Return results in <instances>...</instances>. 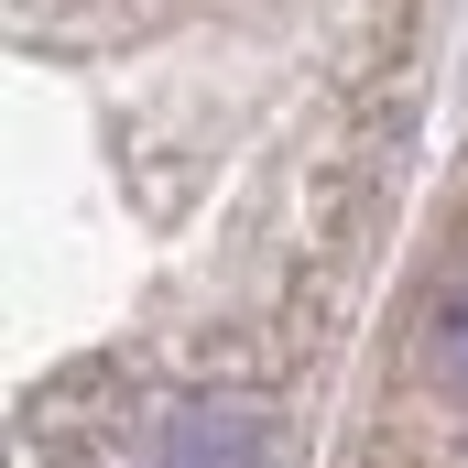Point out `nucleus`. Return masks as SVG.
Returning <instances> with one entry per match:
<instances>
[{
    "label": "nucleus",
    "mask_w": 468,
    "mask_h": 468,
    "mask_svg": "<svg viewBox=\"0 0 468 468\" xmlns=\"http://www.w3.org/2000/svg\"><path fill=\"white\" fill-rule=\"evenodd\" d=\"M164 468H261V414L250 403H186L164 436Z\"/></svg>",
    "instance_id": "f257e3e1"
},
{
    "label": "nucleus",
    "mask_w": 468,
    "mask_h": 468,
    "mask_svg": "<svg viewBox=\"0 0 468 468\" xmlns=\"http://www.w3.org/2000/svg\"><path fill=\"white\" fill-rule=\"evenodd\" d=\"M436 370H447V392L468 403V283L447 294V316H436Z\"/></svg>",
    "instance_id": "f03ea898"
}]
</instances>
